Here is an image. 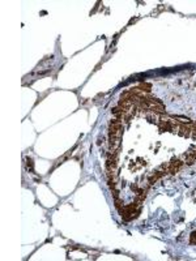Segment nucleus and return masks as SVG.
<instances>
[{
    "label": "nucleus",
    "mask_w": 196,
    "mask_h": 261,
    "mask_svg": "<svg viewBox=\"0 0 196 261\" xmlns=\"http://www.w3.org/2000/svg\"><path fill=\"white\" fill-rule=\"evenodd\" d=\"M147 119L151 121V123H157V124L159 123L158 119H157V116H156V114H154V111H149L147 114Z\"/></svg>",
    "instance_id": "f03ea898"
},
{
    "label": "nucleus",
    "mask_w": 196,
    "mask_h": 261,
    "mask_svg": "<svg viewBox=\"0 0 196 261\" xmlns=\"http://www.w3.org/2000/svg\"><path fill=\"white\" fill-rule=\"evenodd\" d=\"M182 164H183V161H180L178 158H173L171 162L169 163V174H177L182 167Z\"/></svg>",
    "instance_id": "f257e3e1"
},
{
    "label": "nucleus",
    "mask_w": 196,
    "mask_h": 261,
    "mask_svg": "<svg viewBox=\"0 0 196 261\" xmlns=\"http://www.w3.org/2000/svg\"><path fill=\"white\" fill-rule=\"evenodd\" d=\"M151 88H152V86H151L149 84H142L141 86H140V89H141L142 91H151Z\"/></svg>",
    "instance_id": "20e7f679"
},
{
    "label": "nucleus",
    "mask_w": 196,
    "mask_h": 261,
    "mask_svg": "<svg viewBox=\"0 0 196 261\" xmlns=\"http://www.w3.org/2000/svg\"><path fill=\"white\" fill-rule=\"evenodd\" d=\"M26 167H28V170H29L30 173H33V159L31 158L26 159Z\"/></svg>",
    "instance_id": "7ed1b4c3"
}]
</instances>
